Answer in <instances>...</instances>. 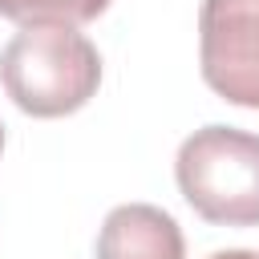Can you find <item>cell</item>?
<instances>
[{
  "mask_svg": "<svg viewBox=\"0 0 259 259\" xmlns=\"http://www.w3.org/2000/svg\"><path fill=\"white\" fill-rule=\"evenodd\" d=\"M0 85L32 117H69L101 85V53L73 24H28L0 53Z\"/></svg>",
  "mask_w": 259,
  "mask_h": 259,
  "instance_id": "1",
  "label": "cell"
},
{
  "mask_svg": "<svg viewBox=\"0 0 259 259\" xmlns=\"http://www.w3.org/2000/svg\"><path fill=\"white\" fill-rule=\"evenodd\" d=\"M182 198L214 227H259V134L235 125L194 130L174 158Z\"/></svg>",
  "mask_w": 259,
  "mask_h": 259,
  "instance_id": "2",
  "label": "cell"
},
{
  "mask_svg": "<svg viewBox=\"0 0 259 259\" xmlns=\"http://www.w3.org/2000/svg\"><path fill=\"white\" fill-rule=\"evenodd\" d=\"M198 69L223 101L259 109V0H202Z\"/></svg>",
  "mask_w": 259,
  "mask_h": 259,
  "instance_id": "3",
  "label": "cell"
},
{
  "mask_svg": "<svg viewBox=\"0 0 259 259\" xmlns=\"http://www.w3.org/2000/svg\"><path fill=\"white\" fill-rule=\"evenodd\" d=\"M97 259H186V239L162 206L125 202L105 214L97 231Z\"/></svg>",
  "mask_w": 259,
  "mask_h": 259,
  "instance_id": "4",
  "label": "cell"
},
{
  "mask_svg": "<svg viewBox=\"0 0 259 259\" xmlns=\"http://www.w3.org/2000/svg\"><path fill=\"white\" fill-rule=\"evenodd\" d=\"M109 8V0H0V16L28 24H89Z\"/></svg>",
  "mask_w": 259,
  "mask_h": 259,
  "instance_id": "5",
  "label": "cell"
},
{
  "mask_svg": "<svg viewBox=\"0 0 259 259\" xmlns=\"http://www.w3.org/2000/svg\"><path fill=\"white\" fill-rule=\"evenodd\" d=\"M206 259H259V251H243V247H231V251H214Z\"/></svg>",
  "mask_w": 259,
  "mask_h": 259,
  "instance_id": "6",
  "label": "cell"
},
{
  "mask_svg": "<svg viewBox=\"0 0 259 259\" xmlns=\"http://www.w3.org/2000/svg\"><path fill=\"white\" fill-rule=\"evenodd\" d=\"M0 150H4V125H0Z\"/></svg>",
  "mask_w": 259,
  "mask_h": 259,
  "instance_id": "7",
  "label": "cell"
}]
</instances>
